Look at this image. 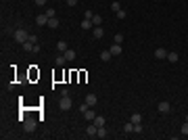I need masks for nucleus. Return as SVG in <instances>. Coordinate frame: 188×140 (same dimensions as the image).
<instances>
[{"label":"nucleus","instance_id":"1","mask_svg":"<svg viewBox=\"0 0 188 140\" xmlns=\"http://www.w3.org/2000/svg\"><path fill=\"white\" fill-rule=\"evenodd\" d=\"M13 38H15V40H17L19 44H25V42L29 40V34H27L25 29H17V32L13 34Z\"/></svg>","mask_w":188,"mask_h":140},{"label":"nucleus","instance_id":"2","mask_svg":"<svg viewBox=\"0 0 188 140\" xmlns=\"http://www.w3.org/2000/svg\"><path fill=\"white\" fill-rule=\"evenodd\" d=\"M23 130H25L27 134H32V132L36 130V119H34V117H27V119H23Z\"/></svg>","mask_w":188,"mask_h":140},{"label":"nucleus","instance_id":"3","mask_svg":"<svg viewBox=\"0 0 188 140\" xmlns=\"http://www.w3.org/2000/svg\"><path fill=\"white\" fill-rule=\"evenodd\" d=\"M59 107H61V111H69V109H71V98H69V96H61Z\"/></svg>","mask_w":188,"mask_h":140},{"label":"nucleus","instance_id":"4","mask_svg":"<svg viewBox=\"0 0 188 140\" xmlns=\"http://www.w3.org/2000/svg\"><path fill=\"white\" fill-rule=\"evenodd\" d=\"M169 111H171V105H169L167 100H161V102H159V113L165 115V113H169Z\"/></svg>","mask_w":188,"mask_h":140},{"label":"nucleus","instance_id":"5","mask_svg":"<svg viewBox=\"0 0 188 140\" xmlns=\"http://www.w3.org/2000/svg\"><path fill=\"white\" fill-rule=\"evenodd\" d=\"M82 29H86V32H92V29H94L92 19H84V21H82Z\"/></svg>","mask_w":188,"mask_h":140},{"label":"nucleus","instance_id":"6","mask_svg":"<svg viewBox=\"0 0 188 140\" xmlns=\"http://www.w3.org/2000/svg\"><path fill=\"white\" fill-rule=\"evenodd\" d=\"M92 36L96 38V40H100V38L105 36V32H102V27H100V25H94V29H92Z\"/></svg>","mask_w":188,"mask_h":140},{"label":"nucleus","instance_id":"7","mask_svg":"<svg viewBox=\"0 0 188 140\" xmlns=\"http://www.w3.org/2000/svg\"><path fill=\"white\" fill-rule=\"evenodd\" d=\"M48 19H50V17H48L46 13H44V15H38V19H36V23H38V25L42 27V25H46V23H48Z\"/></svg>","mask_w":188,"mask_h":140},{"label":"nucleus","instance_id":"8","mask_svg":"<svg viewBox=\"0 0 188 140\" xmlns=\"http://www.w3.org/2000/svg\"><path fill=\"white\" fill-rule=\"evenodd\" d=\"M96 102H98V98H96V94H88V96H86V105H88V107H94Z\"/></svg>","mask_w":188,"mask_h":140},{"label":"nucleus","instance_id":"9","mask_svg":"<svg viewBox=\"0 0 188 140\" xmlns=\"http://www.w3.org/2000/svg\"><path fill=\"white\" fill-rule=\"evenodd\" d=\"M96 132H98V128H96L92 121H90V123H88V130H86V134H88V136L92 138V136H96Z\"/></svg>","mask_w":188,"mask_h":140},{"label":"nucleus","instance_id":"10","mask_svg":"<svg viewBox=\"0 0 188 140\" xmlns=\"http://www.w3.org/2000/svg\"><path fill=\"white\" fill-rule=\"evenodd\" d=\"M155 59H167V50L165 48H157L155 50Z\"/></svg>","mask_w":188,"mask_h":140},{"label":"nucleus","instance_id":"11","mask_svg":"<svg viewBox=\"0 0 188 140\" xmlns=\"http://www.w3.org/2000/svg\"><path fill=\"white\" fill-rule=\"evenodd\" d=\"M167 61H169V63H178V61H180V54L171 50V52H167Z\"/></svg>","mask_w":188,"mask_h":140},{"label":"nucleus","instance_id":"12","mask_svg":"<svg viewBox=\"0 0 188 140\" xmlns=\"http://www.w3.org/2000/svg\"><path fill=\"white\" fill-rule=\"evenodd\" d=\"M48 27H50V29H56V27H59V19H56V17H50V19H48V23H46Z\"/></svg>","mask_w":188,"mask_h":140},{"label":"nucleus","instance_id":"13","mask_svg":"<svg viewBox=\"0 0 188 140\" xmlns=\"http://www.w3.org/2000/svg\"><path fill=\"white\" fill-rule=\"evenodd\" d=\"M109 50H111V54H113V56H117V54H121V44H113Z\"/></svg>","mask_w":188,"mask_h":140},{"label":"nucleus","instance_id":"14","mask_svg":"<svg viewBox=\"0 0 188 140\" xmlns=\"http://www.w3.org/2000/svg\"><path fill=\"white\" fill-rule=\"evenodd\" d=\"M84 117L88 119V123H90V121H94V117H96V113H94V111H92V107H90V109H88V111L84 113Z\"/></svg>","mask_w":188,"mask_h":140},{"label":"nucleus","instance_id":"15","mask_svg":"<svg viewBox=\"0 0 188 140\" xmlns=\"http://www.w3.org/2000/svg\"><path fill=\"white\" fill-rule=\"evenodd\" d=\"M56 50H59V52H63V54H65V52H67V50H69V46H67V42H63V40H61V42H59V44H56Z\"/></svg>","mask_w":188,"mask_h":140},{"label":"nucleus","instance_id":"16","mask_svg":"<svg viewBox=\"0 0 188 140\" xmlns=\"http://www.w3.org/2000/svg\"><path fill=\"white\" fill-rule=\"evenodd\" d=\"M100 59H102L105 63H107V61H111V59H113V54H111V50H102V52H100Z\"/></svg>","mask_w":188,"mask_h":140},{"label":"nucleus","instance_id":"17","mask_svg":"<svg viewBox=\"0 0 188 140\" xmlns=\"http://www.w3.org/2000/svg\"><path fill=\"white\" fill-rule=\"evenodd\" d=\"M94 126H96V128H102V126H105V117H100V115H96V117H94V121H92Z\"/></svg>","mask_w":188,"mask_h":140},{"label":"nucleus","instance_id":"18","mask_svg":"<svg viewBox=\"0 0 188 140\" xmlns=\"http://www.w3.org/2000/svg\"><path fill=\"white\" fill-rule=\"evenodd\" d=\"M75 56H77V54H75V50H71V48L65 52V59H67V61H75Z\"/></svg>","mask_w":188,"mask_h":140},{"label":"nucleus","instance_id":"19","mask_svg":"<svg viewBox=\"0 0 188 140\" xmlns=\"http://www.w3.org/2000/svg\"><path fill=\"white\" fill-rule=\"evenodd\" d=\"M123 132H126V134H134V123H132V121H128V123L123 126Z\"/></svg>","mask_w":188,"mask_h":140},{"label":"nucleus","instance_id":"20","mask_svg":"<svg viewBox=\"0 0 188 140\" xmlns=\"http://www.w3.org/2000/svg\"><path fill=\"white\" fill-rule=\"evenodd\" d=\"M96 136H98V138H107V136H109V132H107V128H105V126H102V128H98V132H96Z\"/></svg>","mask_w":188,"mask_h":140},{"label":"nucleus","instance_id":"21","mask_svg":"<svg viewBox=\"0 0 188 140\" xmlns=\"http://www.w3.org/2000/svg\"><path fill=\"white\" fill-rule=\"evenodd\" d=\"M130 121H132V123H140V121H142V115H140V113H134V115H130Z\"/></svg>","mask_w":188,"mask_h":140},{"label":"nucleus","instance_id":"22","mask_svg":"<svg viewBox=\"0 0 188 140\" xmlns=\"http://www.w3.org/2000/svg\"><path fill=\"white\" fill-rule=\"evenodd\" d=\"M21 46H23V50H27V52H34V46H36V44L27 40V42H25V44H21Z\"/></svg>","mask_w":188,"mask_h":140},{"label":"nucleus","instance_id":"23","mask_svg":"<svg viewBox=\"0 0 188 140\" xmlns=\"http://www.w3.org/2000/svg\"><path fill=\"white\" fill-rule=\"evenodd\" d=\"M92 23H94V25H102V15H94Z\"/></svg>","mask_w":188,"mask_h":140},{"label":"nucleus","instance_id":"24","mask_svg":"<svg viewBox=\"0 0 188 140\" xmlns=\"http://www.w3.org/2000/svg\"><path fill=\"white\" fill-rule=\"evenodd\" d=\"M123 42V34H115V38H113V44H121Z\"/></svg>","mask_w":188,"mask_h":140},{"label":"nucleus","instance_id":"25","mask_svg":"<svg viewBox=\"0 0 188 140\" xmlns=\"http://www.w3.org/2000/svg\"><path fill=\"white\" fill-rule=\"evenodd\" d=\"M65 61H67V59H65V54L56 56V65H59V67H63V65H65Z\"/></svg>","mask_w":188,"mask_h":140},{"label":"nucleus","instance_id":"26","mask_svg":"<svg viewBox=\"0 0 188 140\" xmlns=\"http://www.w3.org/2000/svg\"><path fill=\"white\" fill-rule=\"evenodd\" d=\"M134 134H142V123H134Z\"/></svg>","mask_w":188,"mask_h":140},{"label":"nucleus","instance_id":"27","mask_svg":"<svg viewBox=\"0 0 188 140\" xmlns=\"http://www.w3.org/2000/svg\"><path fill=\"white\" fill-rule=\"evenodd\" d=\"M115 17H117V19H126V11H123V8H121V11H117V13H115Z\"/></svg>","mask_w":188,"mask_h":140},{"label":"nucleus","instance_id":"28","mask_svg":"<svg viewBox=\"0 0 188 140\" xmlns=\"http://www.w3.org/2000/svg\"><path fill=\"white\" fill-rule=\"evenodd\" d=\"M111 8H113V13H117V11H121V6H119V2H113V4H111Z\"/></svg>","mask_w":188,"mask_h":140},{"label":"nucleus","instance_id":"29","mask_svg":"<svg viewBox=\"0 0 188 140\" xmlns=\"http://www.w3.org/2000/svg\"><path fill=\"white\" fill-rule=\"evenodd\" d=\"M180 132H182L184 136H188V121H186V123H184V126H182V128H180Z\"/></svg>","mask_w":188,"mask_h":140},{"label":"nucleus","instance_id":"30","mask_svg":"<svg viewBox=\"0 0 188 140\" xmlns=\"http://www.w3.org/2000/svg\"><path fill=\"white\" fill-rule=\"evenodd\" d=\"M88 109H90V107H88V105H86V102H82V105H80V111H82V113H86V111H88Z\"/></svg>","mask_w":188,"mask_h":140},{"label":"nucleus","instance_id":"31","mask_svg":"<svg viewBox=\"0 0 188 140\" xmlns=\"http://www.w3.org/2000/svg\"><path fill=\"white\" fill-rule=\"evenodd\" d=\"M29 42H34V44H38V38H36L34 34H29Z\"/></svg>","mask_w":188,"mask_h":140},{"label":"nucleus","instance_id":"32","mask_svg":"<svg viewBox=\"0 0 188 140\" xmlns=\"http://www.w3.org/2000/svg\"><path fill=\"white\" fill-rule=\"evenodd\" d=\"M84 17H86V19H92L94 13H92V11H86V15H84Z\"/></svg>","mask_w":188,"mask_h":140},{"label":"nucleus","instance_id":"33","mask_svg":"<svg viewBox=\"0 0 188 140\" xmlns=\"http://www.w3.org/2000/svg\"><path fill=\"white\" fill-rule=\"evenodd\" d=\"M46 15L48 17H54V8H46Z\"/></svg>","mask_w":188,"mask_h":140},{"label":"nucleus","instance_id":"34","mask_svg":"<svg viewBox=\"0 0 188 140\" xmlns=\"http://www.w3.org/2000/svg\"><path fill=\"white\" fill-rule=\"evenodd\" d=\"M46 2H48V0H36V4H38V6H44Z\"/></svg>","mask_w":188,"mask_h":140},{"label":"nucleus","instance_id":"35","mask_svg":"<svg viewBox=\"0 0 188 140\" xmlns=\"http://www.w3.org/2000/svg\"><path fill=\"white\" fill-rule=\"evenodd\" d=\"M67 4H69V6H75V4H77V0H67Z\"/></svg>","mask_w":188,"mask_h":140},{"label":"nucleus","instance_id":"36","mask_svg":"<svg viewBox=\"0 0 188 140\" xmlns=\"http://www.w3.org/2000/svg\"><path fill=\"white\" fill-rule=\"evenodd\" d=\"M186 121H188V115H186Z\"/></svg>","mask_w":188,"mask_h":140}]
</instances>
